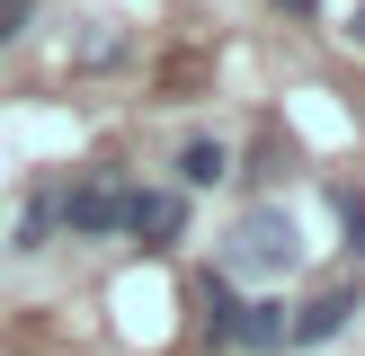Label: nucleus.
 I'll return each instance as SVG.
<instances>
[{
    "label": "nucleus",
    "mask_w": 365,
    "mask_h": 356,
    "mask_svg": "<svg viewBox=\"0 0 365 356\" xmlns=\"http://www.w3.org/2000/svg\"><path fill=\"white\" fill-rule=\"evenodd\" d=\"M348 312H356V285H330V294H312L294 320H285V338H294V347H321V338L348 330Z\"/></svg>",
    "instance_id": "39448f33"
},
{
    "label": "nucleus",
    "mask_w": 365,
    "mask_h": 356,
    "mask_svg": "<svg viewBox=\"0 0 365 356\" xmlns=\"http://www.w3.org/2000/svg\"><path fill=\"white\" fill-rule=\"evenodd\" d=\"M53 223H63V196H36V205L18 214V241H9V249H45V241H53Z\"/></svg>",
    "instance_id": "0eeeda50"
},
{
    "label": "nucleus",
    "mask_w": 365,
    "mask_h": 356,
    "mask_svg": "<svg viewBox=\"0 0 365 356\" xmlns=\"http://www.w3.org/2000/svg\"><path fill=\"white\" fill-rule=\"evenodd\" d=\"M223 178L232 169H223V142H214V134H196L187 152H178V187H223Z\"/></svg>",
    "instance_id": "423d86ee"
},
{
    "label": "nucleus",
    "mask_w": 365,
    "mask_h": 356,
    "mask_svg": "<svg viewBox=\"0 0 365 356\" xmlns=\"http://www.w3.org/2000/svg\"><path fill=\"white\" fill-rule=\"evenodd\" d=\"M223 258L241 267V276H285V267H303V231H294L285 205H250L241 223H232Z\"/></svg>",
    "instance_id": "f257e3e1"
},
{
    "label": "nucleus",
    "mask_w": 365,
    "mask_h": 356,
    "mask_svg": "<svg viewBox=\"0 0 365 356\" xmlns=\"http://www.w3.org/2000/svg\"><path fill=\"white\" fill-rule=\"evenodd\" d=\"M348 36H356V45H365V9H356V27H348Z\"/></svg>",
    "instance_id": "9d476101"
},
{
    "label": "nucleus",
    "mask_w": 365,
    "mask_h": 356,
    "mask_svg": "<svg viewBox=\"0 0 365 356\" xmlns=\"http://www.w3.org/2000/svg\"><path fill=\"white\" fill-rule=\"evenodd\" d=\"M63 223H71V231H89V241H107V231L134 223V187H107V178L63 187Z\"/></svg>",
    "instance_id": "f03ea898"
},
{
    "label": "nucleus",
    "mask_w": 365,
    "mask_h": 356,
    "mask_svg": "<svg viewBox=\"0 0 365 356\" xmlns=\"http://www.w3.org/2000/svg\"><path fill=\"white\" fill-rule=\"evenodd\" d=\"M285 9H321V0H285Z\"/></svg>",
    "instance_id": "9b49d317"
},
{
    "label": "nucleus",
    "mask_w": 365,
    "mask_h": 356,
    "mask_svg": "<svg viewBox=\"0 0 365 356\" xmlns=\"http://www.w3.org/2000/svg\"><path fill=\"white\" fill-rule=\"evenodd\" d=\"M339 223H348V249L365 258V196H339Z\"/></svg>",
    "instance_id": "6e6552de"
},
{
    "label": "nucleus",
    "mask_w": 365,
    "mask_h": 356,
    "mask_svg": "<svg viewBox=\"0 0 365 356\" xmlns=\"http://www.w3.org/2000/svg\"><path fill=\"white\" fill-rule=\"evenodd\" d=\"M36 18V0H0V45H18V27Z\"/></svg>",
    "instance_id": "1a4fd4ad"
},
{
    "label": "nucleus",
    "mask_w": 365,
    "mask_h": 356,
    "mask_svg": "<svg viewBox=\"0 0 365 356\" xmlns=\"http://www.w3.org/2000/svg\"><path fill=\"white\" fill-rule=\"evenodd\" d=\"M285 320H294L285 303L250 294V303H232V330H223V347H250V356H259V347H285Z\"/></svg>",
    "instance_id": "20e7f679"
},
{
    "label": "nucleus",
    "mask_w": 365,
    "mask_h": 356,
    "mask_svg": "<svg viewBox=\"0 0 365 356\" xmlns=\"http://www.w3.org/2000/svg\"><path fill=\"white\" fill-rule=\"evenodd\" d=\"M134 231L143 249H178L187 241V187H134Z\"/></svg>",
    "instance_id": "7ed1b4c3"
}]
</instances>
